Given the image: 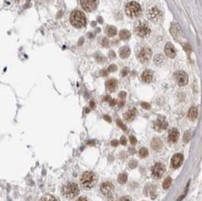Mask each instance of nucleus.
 <instances>
[{
  "label": "nucleus",
  "instance_id": "f257e3e1",
  "mask_svg": "<svg viewBox=\"0 0 202 201\" xmlns=\"http://www.w3.org/2000/svg\"><path fill=\"white\" fill-rule=\"evenodd\" d=\"M62 194L68 199L76 198L79 194V187L76 183H67L62 187Z\"/></svg>",
  "mask_w": 202,
  "mask_h": 201
},
{
  "label": "nucleus",
  "instance_id": "f03ea898",
  "mask_svg": "<svg viewBox=\"0 0 202 201\" xmlns=\"http://www.w3.org/2000/svg\"><path fill=\"white\" fill-rule=\"evenodd\" d=\"M80 183L82 187L85 189H91L97 184V176L91 171L84 172L83 175L81 176Z\"/></svg>",
  "mask_w": 202,
  "mask_h": 201
},
{
  "label": "nucleus",
  "instance_id": "7ed1b4c3",
  "mask_svg": "<svg viewBox=\"0 0 202 201\" xmlns=\"http://www.w3.org/2000/svg\"><path fill=\"white\" fill-rule=\"evenodd\" d=\"M70 22H71L72 25H74L77 28H81L86 25L87 20L84 13L79 10H75L70 17Z\"/></svg>",
  "mask_w": 202,
  "mask_h": 201
},
{
  "label": "nucleus",
  "instance_id": "20e7f679",
  "mask_svg": "<svg viewBox=\"0 0 202 201\" xmlns=\"http://www.w3.org/2000/svg\"><path fill=\"white\" fill-rule=\"evenodd\" d=\"M125 11L126 14L130 18H135L140 15L141 11H142V8L141 6L135 1H131L130 3L127 4V6L125 8Z\"/></svg>",
  "mask_w": 202,
  "mask_h": 201
},
{
  "label": "nucleus",
  "instance_id": "39448f33",
  "mask_svg": "<svg viewBox=\"0 0 202 201\" xmlns=\"http://www.w3.org/2000/svg\"><path fill=\"white\" fill-rule=\"evenodd\" d=\"M135 32H136V34H137V36H139L140 37H145V36H149L151 30H150V27L148 26L147 23L140 22L139 24L136 26Z\"/></svg>",
  "mask_w": 202,
  "mask_h": 201
},
{
  "label": "nucleus",
  "instance_id": "423d86ee",
  "mask_svg": "<svg viewBox=\"0 0 202 201\" xmlns=\"http://www.w3.org/2000/svg\"><path fill=\"white\" fill-rule=\"evenodd\" d=\"M151 57H152V51L150 49H148V47H143V49L141 50L138 53V59L141 63H143V64L147 63V61L151 59Z\"/></svg>",
  "mask_w": 202,
  "mask_h": 201
},
{
  "label": "nucleus",
  "instance_id": "0eeeda50",
  "mask_svg": "<svg viewBox=\"0 0 202 201\" xmlns=\"http://www.w3.org/2000/svg\"><path fill=\"white\" fill-rule=\"evenodd\" d=\"M165 170H166L165 165L162 163H157L152 168V174L155 178H160L165 173Z\"/></svg>",
  "mask_w": 202,
  "mask_h": 201
},
{
  "label": "nucleus",
  "instance_id": "6e6552de",
  "mask_svg": "<svg viewBox=\"0 0 202 201\" xmlns=\"http://www.w3.org/2000/svg\"><path fill=\"white\" fill-rule=\"evenodd\" d=\"M175 79L179 86H185L188 83V75L184 71H179L175 73Z\"/></svg>",
  "mask_w": 202,
  "mask_h": 201
},
{
  "label": "nucleus",
  "instance_id": "1a4fd4ad",
  "mask_svg": "<svg viewBox=\"0 0 202 201\" xmlns=\"http://www.w3.org/2000/svg\"><path fill=\"white\" fill-rule=\"evenodd\" d=\"M98 0H81V6L86 11H92L97 7Z\"/></svg>",
  "mask_w": 202,
  "mask_h": 201
},
{
  "label": "nucleus",
  "instance_id": "9d476101",
  "mask_svg": "<svg viewBox=\"0 0 202 201\" xmlns=\"http://www.w3.org/2000/svg\"><path fill=\"white\" fill-rule=\"evenodd\" d=\"M165 53L166 55L169 57V58H171V59H173V58H175V56H176V50H175V47L174 46H173L171 43L170 42H168L166 46H165Z\"/></svg>",
  "mask_w": 202,
  "mask_h": 201
},
{
  "label": "nucleus",
  "instance_id": "9b49d317",
  "mask_svg": "<svg viewBox=\"0 0 202 201\" xmlns=\"http://www.w3.org/2000/svg\"><path fill=\"white\" fill-rule=\"evenodd\" d=\"M182 160H184V156L182 154H175L172 156L171 158V166L174 169H178L182 163Z\"/></svg>",
  "mask_w": 202,
  "mask_h": 201
},
{
  "label": "nucleus",
  "instance_id": "f8f14e48",
  "mask_svg": "<svg viewBox=\"0 0 202 201\" xmlns=\"http://www.w3.org/2000/svg\"><path fill=\"white\" fill-rule=\"evenodd\" d=\"M148 17L151 19L152 21H158L161 18V12L157 8H153L148 12Z\"/></svg>",
  "mask_w": 202,
  "mask_h": 201
},
{
  "label": "nucleus",
  "instance_id": "ddd939ff",
  "mask_svg": "<svg viewBox=\"0 0 202 201\" xmlns=\"http://www.w3.org/2000/svg\"><path fill=\"white\" fill-rule=\"evenodd\" d=\"M100 190L104 195H110L112 193V191H113V184L111 183H107V181H106V183H103L100 186Z\"/></svg>",
  "mask_w": 202,
  "mask_h": 201
},
{
  "label": "nucleus",
  "instance_id": "4468645a",
  "mask_svg": "<svg viewBox=\"0 0 202 201\" xmlns=\"http://www.w3.org/2000/svg\"><path fill=\"white\" fill-rule=\"evenodd\" d=\"M136 114H137V111H136L135 108H131L129 111H127L124 114V118L127 121H132L135 118Z\"/></svg>",
  "mask_w": 202,
  "mask_h": 201
},
{
  "label": "nucleus",
  "instance_id": "2eb2a0df",
  "mask_svg": "<svg viewBox=\"0 0 202 201\" xmlns=\"http://www.w3.org/2000/svg\"><path fill=\"white\" fill-rule=\"evenodd\" d=\"M179 139V131L176 128H171L169 132V140L171 142H176Z\"/></svg>",
  "mask_w": 202,
  "mask_h": 201
},
{
  "label": "nucleus",
  "instance_id": "dca6fc26",
  "mask_svg": "<svg viewBox=\"0 0 202 201\" xmlns=\"http://www.w3.org/2000/svg\"><path fill=\"white\" fill-rule=\"evenodd\" d=\"M156 127L159 128V130H166L168 128V122L166 121V119L164 117H159L156 122Z\"/></svg>",
  "mask_w": 202,
  "mask_h": 201
},
{
  "label": "nucleus",
  "instance_id": "f3484780",
  "mask_svg": "<svg viewBox=\"0 0 202 201\" xmlns=\"http://www.w3.org/2000/svg\"><path fill=\"white\" fill-rule=\"evenodd\" d=\"M142 79L145 83H150L153 80V73L150 70H145L142 75Z\"/></svg>",
  "mask_w": 202,
  "mask_h": 201
},
{
  "label": "nucleus",
  "instance_id": "a211bd4d",
  "mask_svg": "<svg viewBox=\"0 0 202 201\" xmlns=\"http://www.w3.org/2000/svg\"><path fill=\"white\" fill-rule=\"evenodd\" d=\"M130 54V50L129 47H122L119 50V55L122 59H126L128 58Z\"/></svg>",
  "mask_w": 202,
  "mask_h": 201
},
{
  "label": "nucleus",
  "instance_id": "6ab92c4d",
  "mask_svg": "<svg viewBox=\"0 0 202 201\" xmlns=\"http://www.w3.org/2000/svg\"><path fill=\"white\" fill-rule=\"evenodd\" d=\"M106 88L107 89L111 90V91H113V90H115V89L116 88L117 86V81L116 79H110V80H107L106 81Z\"/></svg>",
  "mask_w": 202,
  "mask_h": 201
},
{
  "label": "nucleus",
  "instance_id": "aec40b11",
  "mask_svg": "<svg viewBox=\"0 0 202 201\" xmlns=\"http://www.w3.org/2000/svg\"><path fill=\"white\" fill-rule=\"evenodd\" d=\"M198 114H199L198 108L193 106V107L190 108L189 112H188V117L191 119V120H195V119L198 117Z\"/></svg>",
  "mask_w": 202,
  "mask_h": 201
},
{
  "label": "nucleus",
  "instance_id": "412c9836",
  "mask_svg": "<svg viewBox=\"0 0 202 201\" xmlns=\"http://www.w3.org/2000/svg\"><path fill=\"white\" fill-rule=\"evenodd\" d=\"M152 148L155 150H159L162 147V141L158 138H155L152 142Z\"/></svg>",
  "mask_w": 202,
  "mask_h": 201
},
{
  "label": "nucleus",
  "instance_id": "4be33fe9",
  "mask_svg": "<svg viewBox=\"0 0 202 201\" xmlns=\"http://www.w3.org/2000/svg\"><path fill=\"white\" fill-rule=\"evenodd\" d=\"M105 33H106L107 36H116V28L114 27V26H107L106 29H105Z\"/></svg>",
  "mask_w": 202,
  "mask_h": 201
},
{
  "label": "nucleus",
  "instance_id": "5701e85b",
  "mask_svg": "<svg viewBox=\"0 0 202 201\" xmlns=\"http://www.w3.org/2000/svg\"><path fill=\"white\" fill-rule=\"evenodd\" d=\"M127 180H128V174L127 173H120L117 177V181L120 184H124L127 183Z\"/></svg>",
  "mask_w": 202,
  "mask_h": 201
},
{
  "label": "nucleus",
  "instance_id": "b1692460",
  "mask_svg": "<svg viewBox=\"0 0 202 201\" xmlns=\"http://www.w3.org/2000/svg\"><path fill=\"white\" fill-rule=\"evenodd\" d=\"M119 36L122 40H127L130 37V33L128 30H121L119 33Z\"/></svg>",
  "mask_w": 202,
  "mask_h": 201
},
{
  "label": "nucleus",
  "instance_id": "393cba45",
  "mask_svg": "<svg viewBox=\"0 0 202 201\" xmlns=\"http://www.w3.org/2000/svg\"><path fill=\"white\" fill-rule=\"evenodd\" d=\"M39 201H59V199L51 195H46L42 198H40Z\"/></svg>",
  "mask_w": 202,
  "mask_h": 201
},
{
  "label": "nucleus",
  "instance_id": "a878e982",
  "mask_svg": "<svg viewBox=\"0 0 202 201\" xmlns=\"http://www.w3.org/2000/svg\"><path fill=\"white\" fill-rule=\"evenodd\" d=\"M171 183H172L171 178V177H168V178H166L165 180H164V181H163V184H162L163 188L165 189V190L169 189V187H170V186H171Z\"/></svg>",
  "mask_w": 202,
  "mask_h": 201
},
{
  "label": "nucleus",
  "instance_id": "bb28decb",
  "mask_svg": "<svg viewBox=\"0 0 202 201\" xmlns=\"http://www.w3.org/2000/svg\"><path fill=\"white\" fill-rule=\"evenodd\" d=\"M99 42H100V44L103 47H108L109 46V41L107 40V38L105 37H100L99 38Z\"/></svg>",
  "mask_w": 202,
  "mask_h": 201
},
{
  "label": "nucleus",
  "instance_id": "cd10ccee",
  "mask_svg": "<svg viewBox=\"0 0 202 201\" xmlns=\"http://www.w3.org/2000/svg\"><path fill=\"white\" fill-rule=\"evenodd\" d=\"M139 155L141 157H146L148 155V150L146 148H142V149L139 151Z\"/></svg>",
  "mask_w": 202,
  "mask_h": 201
},
{
  "label": "nucleus",
  "instance_id": "c85d7f7f",
  "mask_svg": "<svg viewBox=\"0 0 202 201\" xmlns=\"http://www.w3.org/2000/svg\"><path fill=\"white\" fill-rule=\"evenodd\" d=\"M191 137H192V134L190 131H186L184 135V142H188L191 140Z\"/></svg>",
  "mask_w": 202,
  "mask_h": 201
},
{
  "label": "nucleus",
  "instance_id": "c756f323",
  "mask_svg": "<svg viewBox=\"0 0 202 201\" xmlns=\"http://www.w3.org/2000/svg\"><path fill=\"white\" fill-rule=\"evenodd\" d=\"M163 61V57L161 55H157L155 57V64H160Z\"/></svg>",
  "mask_w": 202,
  "mask_h": 201
},
{
  "label": "nucleus",
  "instance_id": "7c9ffc66",
  "mask_svg": "<svg viewBox=\"0 0 202 201\" xmlns=\"http://www.w3.org/2000/svg\"><path fill=\"white\" fill-rule=\"evenodd\" d=\"M137 165H138V162H137V160H135V159L130 160V163H129V166H130V169H135V168L137 167Z\"/></svg>",
  "mask_w": 202,
  "mask_h": 201
},
{
  "label": "nucleus",
  "instance_id": "2f4dec72",
  "mask_svg": "<svg viewBox=\"0 0 202 201\" xmlns=\"http://www.w3.org/2000/svg\"><path fill=\"white\" fill-rule=\"evenodd\" d=\"M116 65H115V64H111L109 67H108V72H109V73H112V72H115L116 70Z\"/></svg>",
  "mask_w": 202,
  "mask_h": 201
},
{
  "label": "nucleus",
  "instance_id": "473e14b6",
  "mask_svg": "<svg viewBox=\"0 0 202 201\" xmlns=\"http://www.w3.org/2000/svg\"><path fill=\"white\" fill-rule=\"evenodd\" d=\"M116 123H117V125H118V126L122 128V130H124V131H126V130H127V128H126V126L124 125L123 123L121 122V120H119V119H117V120H116Z\"/></svg>",
  "mask_w": 202,
  "mask_h": 201
},
{
  "label": "nucleus",
  "instance_id": "72a5a7b5",
  "mask_svg": "<svg viewBox=\"0 0 202 201\" xmlns=\"http://www.w3.org/2000/svg\"><path fill=\"white\" fill-rule=\"evenodd\" d=\"M130 141L131 144H133V145H135L136 143H137V140H136V138L134 136H130Z\"/></svg>",
  "mask_w": 202,
  "mask_h": 201
},
{
  "label": "nucleus",
  "instance_id": "f704fd0d",
  "mask_svg": "<svg viewBox=\"0 0 202 201\" xmlns=\"http://www.w3.org/2000/svg\"><path fill=\"white\" fill-rule=\"evenodd\" d=\"M120 143H121V144H123V145H126V144H127V139H126L125 136H122V137L120 138Z\"/></svg>",
  "mask_w": 202,
  "mask_h": 201
},
{
  "label": "nucleus",
  "instance_id": "c9c22d12",
  "mask_svg": "<svg viewBox=\"0 0 202 201\" xmlns=\"http://www.w3.org/2000/svg\"><path fill=\"white\" fill-rule=\"evenodd\" d=\"M128 74H129V69L128 68H124L123 70H122V72H121V75L122 76H126Z\"/></svg>",
  "mask_w": 202,
  "mask_h": 201
},
{
  "label": "nucleus",
  "instance_id": "e433bc0d",
  "mask_svg": "<svg viewBox=\"0 0 202 201\" xmlns=\"http://www.w3.org/2000/svg\"><path fill=\"white\" fill-rule=\"evenodd\" d=\"M119 201H132V200H131L130 197H123L119 199Z\"/></svg>",
  "mask_w": 202,
  "mask_h": 201
},
{
  "label": "nucleus",
  "instance_id": "4c0bfd02",
  "mask_svg": "<svg viewBox=\"0 0 202 201\" xmlns=\"http://www.w3.org/2000/svg\"><path fill=\"white\" fill-rule=\"evenodd\" d=\"M142 106H143V108H146V109H149V108H150L149 103H142Z\"/></svg>",
  "mask_w": 202,
  "mask_h": 201
},
{
  "label": "nucleus",
  "instance_id": "58836bf2",
  "mask_svg": "<svg viewBox=\"0 0 202 201\" xmlns=\"http://www.w3.org/2000/svg\"><path fill=\"white\" fill-rule=\"evenodd\" d=\"M77 201H90L88 200L87 198H85V197H81V198H79Z\"/></svg>",
  "mask_w": 202,
  "mask_h": 201
},
{
  "label": "nucleus",
  "instance_id": "ea45409f",
  "mask_svg": "<svg viewBox=\"0 0 202 201\" xmlns=\"http://www.w3.org/2000/svg\"><path fill=\"white\" fill-rule=\"evenodd\" d=\"M126 97V93L124 92V91H121L120 93H119V98L120 99H124Z\"/></svg>",
  "mask_w": 202,
  "mask_h": 201
},
{
  "label": "nucleus",
  "instance_id": "a19ab883",
  "mask_svg": "<svg viewBox=\"0 0 202 201\" xmlns=\"http://www.w3.org/2000/svg\"><path fill=\"white\" fill-rule=\"evenodd\" d=\"M111 144H112L113 146H116L117 144H118V142H117L116 140H114V141L111 142Z\"/></svg>",
  "mask_w": 202,
  "mask_h": 201
},
{
  "label": "nucleus",
  "instance_id": "79ce46f5",
  "mask_svg": "<svg viewBox=\"0 0 202 201\" xmlns=\"http://www.w3.org/2000/svg\"><path fill=\"white\" fill-rule=\"evenodd\" d=\"M116 103V100H110V105H112V106H114V105Z\"/></svg>",
  "mask_w": 202,
  "mask_h": 201
},
{
  "label": "nucleus",
  "instance_id": "37998d69",
  "mask_svg": "<svg viewBox=\"0 0 202 201\" xmlns=\"http://www.w3.org/2000/svg\"><path fill=\"white\" fill-rule=\"evenodd\" d=\"M103 118H104L106 121L111 122V118H110V117H108V116H103Z\"/></svg>",
  "mask_w": 202,
  "mask_h": 201
},
{
  "label": "nucleus",
  "instance_id": "c03bdc74",
  "mask_svg": "<svg viewBox=\"0 0 202 201\" xmlns=\"http://www.w3.org/2000/svg\"><path fill=\"white\" fill-rule=\"evenodd\" d=\"M101 75H103V76H106V75H107L106 71H105V70H102V71H101Z\"/></svg>",
  "mask_w": 202,
  "mask_h": 201
},
{
  "label": "nucleus",
  "instance_id": "a18cd8bd",
  "mask_svg": "<svg viewBox=\"0 0 202 201\" xmlns=\"http://www.w3.org/2000/svg\"><path fill=\"white\" fill-rule=\"evenodd\" d=\"M91 107L93 108V107H95V103H93V102H91Z\"/></svg>",
  "mask_w": 202,
  "mask_h": 201
}]
</instances>
